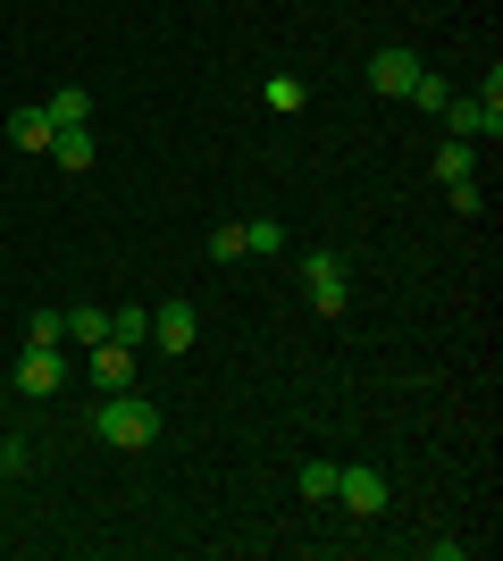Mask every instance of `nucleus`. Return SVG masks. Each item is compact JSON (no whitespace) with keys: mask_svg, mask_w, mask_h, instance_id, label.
Returning a JSON list of instances; mask_svg holds the SVG:
<instances>
[{"mask_svg":"<svg viewBox=\"0 0 503 561\" xmlns=\"http://www.w3.org/2000/svg\"><path fill=\"white\" fill-rule=\"evenodd\" d=\"M445 202H454L461 218H479L487 210V185H479V176H461V185H445Z\"/></svg>","mask_w":503,"mask_h":561,"instance_id":"obj_20","label":"nucleus"},{"mask_svg":"<svg viewBox=\"0 0 503 561\" xmlns=\"http://www.w3.org/2000/svg\"><path fill=\"white\" fill-rule=\"evenodd\" d=\"M294 486H302V503H335V461H302Z\"/></svg>","mask_w":503,"mask_h":561,"instance_id":"obj_16","label":"nucleus"},{"mask_svg":"<svg viewBox=\"0 0 503 561\" xmlns=\"http://www.w3.org/2000/svg\"><path fill=\"white\" fill-rule=\"evenodd\" d=\"M50 160L68 168V176H84V168L101 160V142H93V126H59V135H50Z\"/></svg>","mask_w":503,"mask_h":561,"instance_id":"obj_9","label":"nucleus"},{"mask_svg":"<svg viewBox=\"0 0 503 561\" xmlns=\"http://www.w3.org/2000/svg\"><path fill=\"white\" fill-rule=\"evenodd\" d=\"M93 436H101V445H118V453H144L151 436H160V402L135 394V386H118V394L93 411Z\"/></svg>","mask_w":503,"mask_h":561,"instance_id":"obj_1","label":"nucleus"},{"mask_svg":"<svg viewBox=\"0 0 503 561\" xmlns=\"http://www.w3.org/2000/svg\"><path fill=\"white\" fill-rule=\"evenodd\" d=\"M286 252V227L277 218H243V260H277Z\"/></svg>","mask_w":503,"mask_h":561,"instance_id":"obj_12","label":"nucleus"},{"mask_svg":"<svg viewBox=\"0 0 503 561\" xmlns=\"http://www.w3.org/2000/svg\"><path fill=\"white\" fill-rule=\"evenodd\" d=\"M50 135H59V126H50L43 101H25V110L9 117V142H18V151H50Z\"/></svg>","mask_w":503,"mask_h":561,"instance_id":"obj_10","label":"nucleus"},{"mask_svg":"<svg viewBox=\"0 0 503 561\" xmlns=\"http://www.w3.org/2000/svg\"><path fill=\"white\" fill-rule=\"evenodd\" d=\"M193 328H202V319H193V302H160L151 344H160V352H193Z\"/></svg>","mask_w":503,"mask_h":561,"instance_id":"obj_8","label":"nucleus"},{"mask_svg":"<svg viewBox=\"0 0 503 561\" xmlns=\"http://www.w3.org/2000/svg\"><path fill=\"white\" fill-rule=\"evenodd\" d=\"M302 294H311L319 319H344V302H353V285H344V260H335V252H311V260H302Z\"/></svg>","mask_w":503,"mask_h":561,"instance_id":"obj_3","label":"nucleus"},{"mask_svg":"<svg viewBox=\"0 0 503 561\" xmlns=\"http://www.w3.org/2000/svg\"><path fill=\"white\" fill-rule=\"evenodd\" d=\"M84 377H93L101 394H118V386H135V352L101 335V344H84Z\"/></svg>","mask_w":503,"mask_h":561,"instance_id":"obj_6","label":"nucleus"},{"mask_svg":"<svg viewBox=\"0 0 503 561\" xmlns=\"http://www.w3.org/2000/svg\"><path fill=\"white\" fill-rule=\"evenodd\" d=\"M59 386H68V360H59V344H25V352H18V394H25V402H50Z\"/></svg>","mask_w":503,"mask_h":561,"instance_id":"obj_4","label":"nucleus"},{"mask_svg":"<svg viewBox=\"0 0 503 561\" xmlns=\"http://www.w3.org/2000/svg\"><path fill=\"white\" fill-rule=\"evenodd\" d=\"M210 260H218V268L243 260V227H236V218H218V227H210Z\"/></svg>","mask_w":503,"mask_h":561,"instance_id":"obj_18","label":"nucleus"},{"mask_svg":"<svg viewBox=\"0 0 503 561\" xmlns=\"http://www.w3.org/2000/svg\"><path fill=\"white\" fill-rule=\"evenodd\" d=\"M110 344L144 352V344H151V310H110Z\"/></svg>","mask_w":503,"mask_h":561,"instance_id":"obj_15","label":"nucleus"},{"mask_svg":"<svg viewBox=\"0 0 503 561\" xmlns=\"http://www.w3.org/2000/svg\"><path fill=\"white\" fill-rule=\"evenodd\" d=\"M411 76H420V50H403V43H386L378 59H369V84H378L386 101H403V93H411Z\"/></svg>","mask_w":503,"mask_h":561,"instance_id":"obj_7","label":"nucleus"},{"mask_svg":"<svg viewBox=\"0 0 503 561\" xmlns=\"http://www.w3.org/2000/svg\"><path fill=\"white\" fill-rule=\"evenodd\" d=\"M261 101H268L277 117H294L302 101H311V84H302V76H268V84H261Z\"/></svg>","mask_w":503,"mask_h":561,"instance_id":"obj_14","label":"nucleus"},{"mask_svg":"<svg viewBox=\"0 0 503 561\" xmlns=\"http://www.w3.org/2000/svg\"><path fill=\"white\" fill-rule=\"evenodd\" d=\"M403 101H420V110H428V117H436V110H445V101H454V93H445V84H436V76H428V68H420V76H411V93H403Z\"/></svg>","mask_w":503,"mask_h":561,"instance_id":"obj_21","label":"nucleus"},{"mask_svg":"<svg viewBox=\"0 0 503 561\" xmlns=\"http://www.w3.org/2000/svg\"><path fill=\"white\" fill-rule=\"evenodd\" d=\"M59 319H68V335H76V344H101V335H110V310H93V302L59 310Z\"/></svg>","mask_w":503,"mask_h":561,"instance_id":"obj_17","label":"nucleus"},{"mask_svg":"<svg viewBox=\"0 0 503 561\" xmlns=\"http://www.w3.org/2000/svg\"><path fill=\"white\" fill-rule=\"evenodd\" d=\"M335 503H344V512H353V519H378L386 512V503H395V478H386V469H344V461H335Z\"/></svg>","mask_w":503,"mask_h":561,"instance_id":"obj_2","label":"nucleus"},{"mask_svg":"<svg viewBox=\"0 0 503 561\" xmlns=\"http://www.w3.org/2000/svg\"><path fill=\"white\" fill-rule=\"evenodd\" d=\"M43 110H50V126H93V101H84V84H59Z\"/></svg>","mask_w":503,"mask_h":561,"instance_id":"obj_13","label":"nucleus"},{"mask_svg":"<svg viewBox=\"0 0 503 561\" xmlns=\"http://www.w3.org/2000/svg\"><path fill=\"white\" fill-rule=\"evenodd\" d=\"M25 344H68V319H59V310H34V319H25Z\"/></svg>","mask_w":503,"mask_h":561,"instance_id":"obj_19","label":"nucleus"},{"mask_svg":"<svg viewBox=\"0 0 503 561\" xmlns=\"http://www.w3.org/2000/svg\"><path fill=\"white\" fill-rule=\"evenodd\" d=\"M18 469H34V445H25V436H9V445H0V478H18Z\"/></svg>","mask_w":503,"mask_h":561,"instance_id":"obj_22","label":"nucleus"},{"mask_svg":"<svg viewBox=\"0 0 503 561\" xmlns=\"http://www.w3.org/2000/svg\"><path fill=\"white\" fill-rule=\"evenodd\" d=\"M461 176H479V142H436V185H461Z\"/></svg>","mask_w":503,"mask_h":561,"instance_id":"obj_11","label":"nucleus"},{"mask_svg":"<svg viewBox=\"0 0 503 561\" xmlns=\"http://www.w3.org/2000/svg\"><path fill=\"white\" fill-rule=\"evenodd\" d=\"M436 117H445V135H454V142H495L503 135V110H487L479 93H454Z\"/></svg>","mask_w":503,"mask_h":561,"instance_id":"obj_5","label":"nucleus"}]
</instances>
